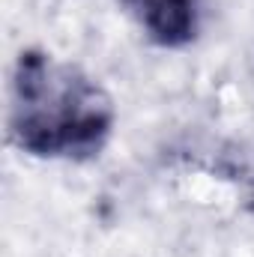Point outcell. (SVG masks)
<instances>
[{
	"mask_svg": "<svg viewBox=\"0 0 254 257\" xmlns=\"http://www.w3.org/2000/svg\"><path fill=\"white\" fill-rule=\"evenodd\" d=\"M111 132V105L87 78L42 54H21L12 135L33 156H93Z\"/></svg>",
	"mask_w": 254,
	"mask_h": 257,
	"instance_id": "6da1fadb",
	"label": "cell"
},
{
	"mask_svg": "<svg viewBox=\"0 0 254 257\" xmlns=\"http://www.w3.org/2000/svg\"><path fill=\"white\" fill-rule=\"evenodd\" d=\"M141 15L144 30L168 48L194 39L200 24V0H129Z\"/></svg>",
	"mask_w": 254,
	"mask_h": 257,
	"instance_id": "7a4b0ae2",
	"label": "cell"
}]
</instances>
